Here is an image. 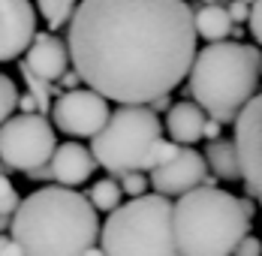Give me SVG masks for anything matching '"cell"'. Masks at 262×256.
<instances>
[{
    "instance_id": "cell-1",
    "label": "cell",
    "mask_w": 262,
    "mask_h": 256,
    "mask_svg": "<svg viewBox=\"0 0 262 256\" xmlns=\"http://www.w3.org/2000/svg\"><path fill=\"white\" fill-rule=\"evenodd\" d=\"M73 73L103 100L151 105L193 67L196 27L187 0H81L67 25Z\"/></svg>"
},
{
    "instance_id": "cell-2",
    "label": "cell",
    "mask_w": 262,
    "mask_h": 256,
    "mask_svg": "<svg viewBox=\"0 0 262 256\" xmlns=\"http://www.w3.org/2000/svg\"><path fill=\"white\" fill-rule=\"evenodd\" d=\"M9 232L25 256H84L100 241V220L88 196L54 184L21 199Z\"/></svg>"
},
{
    "instance_id": "cell-3",
    "label": "cell",
    "mask_w": 262,
    "mask_h": 256,
    "mask_svg": "<svg viewBox=\"0 0 262 256\" xmlns=\"http://www.w3.org/2000/svg\"><path fill=\"white\" fill-rule=\"evenodd\" d=\"M262 54L244 42H208L196 51L190 67V94L202 112L217 124H235L241 109L256 97Z\"/></svg>"
},
{
    "instance_id": "cell-4",
    "label": "cell",
    "mask_w": 262,
    "mask_h": 256,
    "mask_svg": "<svg viewBox=\"0 0 262 256\" xmlns=\"http://www.w3.org/2000/svg\"><path fill=\"white\" fill-rule=\"evenodd\" d=\"M172 229L181 256H232L250 235V217L232 193L199 187L172 205Z\"/></svg>"
},
{
    "instance_id": "cell-5",
    "label": "cell",
    "mask_w": 262,
    "mask_h": 256,
    "mask_svg": "<svg viewBox=\"0 0 262 256\" xmlns=\"http://www.w3.org/2000/svg\"><path fill=\"white\" fill-rule=\"evenodd\" d=\"M172 199L145 193L118 205L100 226L103 256H181L172 229Z\"/></svg>"
},
{
    "instance_id": "cell-6",
    "label": "cell",
    "mask_w": 262,
    "mask_h": 256,
    "mask_svg": "<svg viewBox=\"0 0 262 256\" xmlns=\"http://www.w3.org/2000/svg\"><path fill=\"white\" fill-rule=\"evenodd\" d=\"M160 115L148 105H121L108 115L105 127L91 139V154L97 166L112 175L145 172L148 154L160 142Z\"/></svg>"
},
{
    "instance_id": "cell-7",
    "label": "cell",
    "mask_w": 262,
    "mask_h": 256,
    "mask_svg": "<svg viewBox=\"0 0 262 256\" xmlns=\"http://www.w3.org/2000/svg\"><path fill=\"white\" fill-rule=\"evenodd\" d=\"M57 139L42 115H12L0 124V163L15 172H33L49 166Z\"/></svg>"
},
{
    "instance_id": "cell-8",
    "label": "cell",
    "mask_w": 262,
    "mask_h": 256,
    "mask_svg": "<svg viewBox=\"0 0 262 256\" xmlns=\"http://www.w3.org/2000/svg\"><path fill=\"white\" fill-rule=\"evenodd\" d=\"M108 115H112L108 100H103L100 94H94L91 88L63 91L52 102L54 127L60 133H67V136H76V139H94L105 127Z\"/></svg>"
},
{
    "instance_id": "cell-9",
    "label": "cell",
    "mask_w": 262,
    "mask_h": 256,
    "mask_svg": "<svg viewBox=\"0 0 262 256\" xmlns=\"http://www.w3.org/2000/svg\"><path fill=\"white\" fill-rule=\"evenodd\" d=\"M235 154L241 166V181L250 196L262 205V91L241 109L235 118Z\"/></svg>"
},
{
    "instance_id": "cell-10",
    "label": "cell",
    "mask_w": 262,
    "mask_h": 256,
    "mask_svg": "<svg viewBox=\"0 0 262 256\" xmlns=\"http://www.w3.org/2000/svg\"><path fill=\"white\" fill-rule=\"evenodd\" d=\"M148 184L154 187V193L169 199V196H184L190 190H199V187H214L217 181L208 175V163L202 154L193 148H181L169 163L157 166L148 175Z\"/></svg>"
},
{
    "instance_id": "cell-11",
    "label": "cell",
    "mask_w": 262,
    "mask_h": 256,
    "mask_svg": "<svg viewBox=\"0 0 262 256\" xmlns=\"http://www.w3.org/2000/svg\"><path fill=\"white\" fill-rule=\"evenodd\" d=\"M36 36V12L30 0H0V60L21 57Z\"/></svg>"
},
{
    "instance_id": "cell-12",
    "label": "cell",
    "mask_w": 262,
    "mask_h": 256,
    "mask_svg": "<svg viewBox=\"0 0 262 256\" xmlns=\"http://www.w3.org/2000/svg\"><path fill=\"white\" fill-rule=\"evenodd\" d=\"M25 67L30 76H36L39 81H57V78L67 73L70 67V51H67V42L54 33H36L30 49L25 51Z\"/></svg>"
},
{
    "instance_id": "cell-13",
    "label": "cell",
    "mask_w": 262,
    "mask_h": 256,
    "mask_svg": "<svg viewBox=\"0 0 262 256\" xmlns=\"http://www.w3.org/2000/svg\"><path fill=\"white\" fill-rule=\"evenodd\" d=\"M49 169H52V181H57V187H79L94 175L97 169V160L94 154L88 151L79 142H67V145H57L49 160Z\"/></svg>"
},
{
    "instance_id": "cell-14",
    "label": "cell",
    "mask_w": 262,
    "mask_h": 256,
    "mask_svg": "<svg viewBox=\"0 0 262 256\" xmlns=\"http://www.w3.org/2000/svg\"><path fill=\"white\" fill-rule=\"evenodd\" d=\"M202 127H205V112L196 102H175L166 112V133L175 145L190 148L193 142L202 139Z\"/></svg>"
},
{
    "instance_id": "cell-15",
    "label": "cell",
    "mask_w": 262,
    "mask_h": 256,
    "mask_svg": "<svg viewBox=\"0 0 262 256\" xmlns=\"http://www.w3.org/2000/svg\"><path fill=\"white\" fill-rule=\"evenodd\" d=\"M193 27H196V36H202L205 42H223L232 33V22L220 3H202L193 12Z\"/></svg>"
},
{
    "instance_id": "cell-16",
    "label": "cell",
    "mask_w": 262,
    "mask_h": 256,
    "mask_svg": "<svg viewBox=\"0 0 262 256\" xmlns=\"http://www.w3.org/2000/svg\"><path fill=\"white\" fill-rule=\"evenodd\" d=\"M205 163L214 169L217 178H232V181H241V166H238V154H235V145L229 139H214L208 142V154H202Z\"/></svg>"
},
{
    "instance_id": "cell-17",
    "label": "cell",
    "mask_w": 262,
    "mask_h": 256,
    "mask_svg": "<svg viewBox=\"0 0 262 256\" xmlns=\"http://www.w3.org/2000/svg\"><path fill=\"white\" fill-rule=\"evenodd\" d=\"M121 196H124V190H121V184L115 178L97 181V184L88 190V202L94 205V211H108V214L121 205Z\"/></svg>"
},
{
    "instance_id": "cell-18",
    "label": "cell",
    "mask_w": 262,
    "mask_h": 256,
    "mask_svg": "<svg viewBox=\"0 0 262 256\" xmlns=\"http://www.w3.org/2000/svg\"><path fill=\"white\" fill-rule=\"evenodd\" d=\"M36 3H39V15L46 18V25L57 30V27L70 25V18L81 0H36Z\"/></svg>"
},
{
    "instance_id": "cell-19",
    "label": "cell",
    "mask_w": 262,
    "mask_h": 256,
    "mask_svg": "<svg viewBox=\"0 0 262 256\" xmlns=\"http://www.w3.org/2000/svg\"><path fill=\"white\" fill-rule=\"evenodd\" d=\"M15 105H18V88H15V81L9 76L0 73V124L9 121V115L15 112Z\"/></svg>"
},
{
    "instance_id": "cell-20",
    "label": "cell",
    "mask_w": 262,
    "mask_h": 256,
    "mask_svg": "<svg viewBox=\"0 0 262 256\" xmlns=\"http://www.w3.org/2000/svg\"><path fill=\"white\" fill-rule=\"evenodd\" d=\"M181 151V145H175L172 139L166 142V139H160L157 145L151 148V154H148V163H145V172H154L157 166H163V163H169L175 154Z\"/></svg>"
},
{
    "instance_id": "cell-21",
    "label": "cell",
    "mask_w": 262,
    "mask_h": 256,
    "mask_svg": "<svg viewBox=\"0 0 262 256\" xmlns=\"http://www.w3.org/2000/svg\"><path fill=\"white\" fill-rule=\"evenodd\" d=\"M18 205H21V199H18V193H15V187H12V181L0 175V217L15 214Z\"/></svg>"
},
{
    "instance_id": "cell-22",
    "label": "cell",
    "mask_w": 262,
    "mask_h": 256,
    "mask_svg": "<svg viewBox=\"0 0 262 256\" xmlns=\"http://www.w3.org/2000/svg\"><path fill=\"white\" fill-rule=\"evenodd\" d=\"M121 190L124 193H130L133 199L136 196H145V190H148V178L142 175V172H130V175H121Z\"/></svg>"
},
{
    "instance_id": "cell-23",
    "label": "cell",
    "mask_w": 262,
    "mask_h": 256,
    "mask_svg": "<svg viewBox=\"0 0 262 256\" xmlns=\"http://www.w3.org/2000/svg\"><path fill=\"white\" fill-rule=\"evenodd\" d=\"M232 256H262V241L256 235H244V238L238 241V247H235Z\"/></svg>"
},
{
    "instance_id": "cell-24",
    "label": "cell",
    "mask_w": 262,
    "mask_h": 256,
    "mask_svg": "<svg viewBox=\"0 0 262 256\" xmlns=\"http://www.w3.org/2000/svg\"><path fill=\"white\" fill-rule=\"evenodd\" d=\"M247 25H250V33L256 36V42L262 46V0H253V3H250V18H247Z\"/></svg>"
},
{
    "instance_id": "cell-25",
    "label": "cell",
    "mask_w": 262,
    "mask_h": 256,
    "mask_svg": "<svg viewBox=\"0 0 262 256\" xmlns=\"http://www.w3.org/2000/svg\"><path fill=\"white\" fill-rule=\"evenodd\" d=\"M226 15H229V22H232V25H238V22H247V18H250V3L232 0V3H229V9H226Z\"/></svg>"
},
{
    "instance_id": "cell-26",
    "label": "cell",
    "mask_w": 262,
    "mask_h": 256,
    "mask_svg": "<svg viewBox=\"0 0 262 256\" xmlns=\"http://www.w3.org/2000/svg\"><path fill=\"white\" fill-rule=\"evenodd\" d=\"M0 256H25L21 247L12 241V235H0Z\"/></svg>"
},
{
    "instance_id": "cell-27",
    "label": "cell",
    "mask_w": 262,
    "mask_h": 256,
    "mask_svg": "<svg viewBox=\"0 0 262 256\" xmlns=\"http://www.w3.org/2000/svg\"><path fill=\"white\" fill-rule=\"evenodd\" d=\"M220 127H223V124H217V121L205 118V127H202V139H211V142H214V139L220 136Z\"/></svg>"
},
{
    "instance_id": "cell-28",
    "label": "cell",
    "mask_w": 262,
    "mask_h": 256,
    "mask_svg": "<svg viewBox=\"0 0 262 256\" xmlns=\"http://www.w3.org/2000/svg\"><path fill=\"white\" fill-rule=\"evenodd\" d=\"M63 84H67V91H73V88H76V81H79V76H76V73H63Z\"/></svg>"
},
{
    "instance_id": "cell-29",
    "label": "cell",
    "mask_w": 262,
    "mask_h": 256,
    "mask_svg": "<svg viewBox=\"0 0 262 256\" xmlns=\"http://www.w3.org/2000/svg\"><path fill=\"white\" fill-rule=\"evenodd\" d=\"M151 109H166V112H169V97H160V100H154V102H151Z\"/></svg>"
},
{
    "instance_id": "cell-30",
    "label": "cell",
    "mask_w": 262,
    "mask_h": 256,
    "mask_svg": "<svg viewBox=\"0 0 262 256\" xmlns=\"http://www.w3.org/2000/svg\"><path fill=\"white\" fill-rule=\"evenodd\" d=\"M84 256H103V250H100V247H91V250H88Z\"/></svg>"
},
{
    "instance_id": "cell-31",
    "label": "cell",
    "mask_w": 262,
    "mask_h": 256,
    "mask_svg": "<svg viewBox=\"0 0 262 256\" xmlns=\"http://www.w3.org/2000/svg\"><path fill=\"white\" fill-rule=\"evenodd\" d=\"M3 226H6V217H0V229H3Z\"/></svg>"
},
{
    "instance_id": "cell-32",
    "label": "cell",
    "mask_w": 262,
    "mask_h": 256,
    "mask_svg": "<svg viewBox=\"0 0 262 256\" xmlns=\"http://www.w3.org/2000/svg\"><path fill=\"white\" fill-rule=\"evenodd\" d=\"M202 3H217V0H202Z\"/></svg>"
},
{
    "instance_id": "cell-33",
    "label": "cell",
    "mask_w": 262,
    "mask_h": 256,
    "mask_svg": "<svg viewBox=\"0 0 262 256\" xmlns=\"http://www.w3.org/2000/svg\"><path fill=\"white\" fill-rule=\"evenodd\" d=\"M241 3H253V0H241Z\"/></svg>"
}]
</instances>
